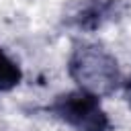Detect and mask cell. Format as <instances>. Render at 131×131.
<instances>
[{
    "label": "cell",
    "mask_w": 131,
    "mask_h": 131,
    "mask_svg": "<svg viewBox=\"0 0 131 131\" xmlns=\"http://www.w3.org/2000/svg\"><path fill=\"white\" fill-rule=\"evenodd\" d=\"M66 72L78 90L98 96L100 100L121 92L125 78L117 55L102 43L86 39L72 41L66 59Z\"/></svg>",
    "instance_id": "6da1fadb"
},
{
    "label": "cell",
    "mask_w": 131,
    "mask_h": 131,
    "mask_svg": "<svg viewBox=\"0 0 131 131\" xmlns=\"http://www.w3.org/2000/svg\"><path fill=\"white\" fill-rule=\"evenodd\" d=\"M45 113L59 121L61 125L70 127L72 131H113V121L102 106L98 96H92L84 90H66L55 94Z\"/></svg>",
    "instance_id": "7a4b0ae2"
},
{
    "label": "cell",
    "mask_w": 131,
    "mask_h": 131,
    "mask_svg": "<svg viewBox=\"0 0 131 131\" xmlns=\"http://www.w3.org/2000/svg\"><path fill=\"white\" fill-rule=\"evenodd\" d=\"M127 4L123 0H70L61 8V25L76 33H96L102 27L123 18Z\"/></svg>",
    "instance_id": "3957f363"
},
{
    "label": "cell",
    "mask_w": 131,
    "mask_h": 131,
    "mask_svg": "<svg viewBox=\"0 0 131 131\" xmlns=\"http://www.w3.org/2000/svg\"><path fill=\"white\" fill-rule=\"evenodd\" d=\"M25 74L20 63L4 49L0 47V92H12L20 86Z\"/></svg>",
    "instance_id": "277c9868"
},
{
    "label": "cell",
    "mask_w": 131,
    "mask_h": 131,
    "mask_svg": "<svg viewBox=\"0 0 131 131\" xmlns=\"http://www.w3.org/2000/svg\"><path fill=\"white\" fill-rule=\"evenodd\" d=\"M121 94H123L125 102H127V104H129V108H131V74L123 78V84H121Z\"/></svg>",
    "instance_id": "5b68a950"
}]
</instances>
